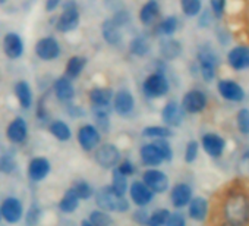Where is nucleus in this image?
<instances>
[{"label":"nucleus","mask_w":249,"mask_h":226,"mask_svg":"<svg viewBox=\"0 0 249 226\" xmlns=\"http://www.w3.org/2000/svg\"><path fill=\"white\" fill-rule=\"evenodd\" d=\"M15 95L22 109H30L33 104V91L27 81H18L15 84Z\"/></svg>","instance_id":"obj_27"},{"label":"nucleus","mask_w":249,"mask_h":226,"mask_svg":"<svg viewBox=\"0 0 249 226\" xmlns=\"http://www.w3.org/2000/svg\"><path fill=\"white\" fill-rule=\"evenodd\" d=\"M185 118V110L178 101H169L163 110H161V119L166 127L173 128V127H180Z\"/></svg>","instance_id":"obj_11"},{"label":"nucleus","mask_w":249,"mask_h":226,"mask_svg":"<svg viewBox=\"0 0 249 226\" xmlns=\"http://www.w3.org/2000/svg\"><path fill=\"white\" fill-rule=\"evenodd\" d=\"M34 50H36L37 57H40L41 60H54L60 55V44L54 37L49 36V37L40 38Z\"/></svg>","instance_id":"obj_8"},{"label":"nucleus","mask_w":249,"mask_h":226,"mask_svg":"<svg viewBox=\"0 0 249 226\" xmlns=\"http://www.w3.org/2000/svg\"><path fill=\"white\" fill-rule=\"evenodd\" d=\"M95 201L97 206L107 211H128L129 203L123 195H117L111 187H103L95 192Z\"/></svg>","instance_id":"obj_2"},{"label":"nucleus","mask_w":249,"mask_h":226,"mask_svg":"<svg viewBox=\"0 0 249 226\" xmlns=\"http://www.w3.org/2000/svg\"><path fill=\"white\" fill-rule=\"evenodd\" d=\"M180 9L183 15L194 18L198 17L199 12L202 11V3L201 0H180Z\"/></svg>","instance_id":"obj_37"},{"label":"nucleus","mask_w":249,"mask_h":226,"mask_svg":"<svg viewBox=\"0 0 249 226\" xmlns=\"http://www.w3.org/2000/svg\"><path fill=\"white\" fill-rule=\"evenodd\" d=\"M243 160L249 165V151H246V153L243 154Z\"/></svg>","instance_id":"obj_54"},{"label":"nucleus","mask_w":249,"mask_h":226,"mask_svg":"<svg viewBox=\"0 0 249 226\" xmlns=\"http://www.w3.org/2000/svg\"><path fill=\"white\" fill-rule=\"evenodd\" d=\"M178 27H179V21L176 17H166L157 24L156 33L159 36H163V37H170L176 33Z\"/></svg>","instance_id":"obj_30"},{"label":"nucleus","mask_w":249,"mask_h":226,"mask_svg":"<svg viewBox=\"0 0 249 226\" xmlns=\"http://www.w3.org/2000/svg\"><path fill=\"white\" fill-rule=\"evenodd\" d=\"M170 211L167 208H160L156 210L150 217H148V223L147 226H166L167 220H169Z\"/></svg>","instance_id":"obj_40"},{"label":"nucleus","mask_w":249,"mask_h":226,"mask_svg":"<svg viewBox=\"0 0 249 226\" xmlns=\"http://www.w3.org/2000/svg\"><path fill=\"white\" fill-rule=\"evenodd\" d=\"M182 53V46L178 40H163L160 43V55L167 59V60H173L176 57H179V55Z\"/></svg>","instance_id":"obj_29"},{"label":"nucleus","mask_w":249,"mask_h":226,"mask_svg":"<svg viewBox=\"0 0 249 226\" xmlns=\"http://www.w3.org/2000/svg\"><path fill=\"white\" fill-rule=\"evenodd\" d=\"M15 160L11 157V156H8V154H5V156H0V172H3V173H11V172H14V169H15Z\"/></svg>","instance_id":"obj_44"},{"label":"nucleus","mask_w":249,"mask_h":226,"mask_svg":"<svg viewBox=\"0 0 249 226\" xmlns=\"http://www.w3.org/2000/svg\"><path fill=\"white\" fill-rule=\"evenodd\" d=\"M131 198L138 207H144L151 203V200L154 198V192L144 182L137 181L131 185Z\"/></svg>","instance_id":"obj_21"},{"label":"nucleus","mask_w":249,"mask_h":226,"mask_svg":"<svg viewBox=\"0 0 249 226\" xmlns=\"http://www.w3.org/2000/svg\"><path fill=\"white\" fill-rule=\"evenodd\" d=\"M198 153H199V143L192 140L186 144V149H185V162L186 163H194L198 157Z\"/></svg>","instance_id":"obj_43"},{"label":"nucleus","mask_w":249,"mask_h":226,"mask_svg":"<svg viewBox=\"0 0 249 226\" xmlns=\"http://www.w3.org/2000/svg\"><path fill=\"white\" fill-rule=\"evenodd\" d=\"M142 135L145 138H153V140H167L173 137V131L169 127H147L142 131Z\"/></svg>","instance_id":"obj_34"},{"label":"nucleus","mask_w":249,"mask_h":226,"mask_svg":"<svg viewBox=\"0 0 249 226\" xmlns=\"http://www.w3.org/2000/svg\"><path fill=\"white\" fill-rule=\"evenodd\" d=\"M169 81L166 78V75L163 72H154L151 75H148L142 84V90L145 93L147 97L150 98H159L163 97L169 93Z\"/></svg>","instance_id":"obj_3"},{"label":"nucleus","mask_w":249,"mask_h":226,"mask_svg":"<svg viewBox=\"0 0 249 226\" xmlns=\"http://www.w3.org/2000/svg\"><path fill=\"white\" fill-rule=\"evenodd\" d=\"M101 141L100 131L94 125H84L78 131V143L85 151H91L98 147Z\"/></svg>","instance_id":"obj_13"},{"label":"nucleus","mask_w":249,"mask_h":226,"mask_svg":"<svg viewBox=\"0 0 249 226\" xmlns=\"http://www.w3.org/2000/svg\"><path fill=\"white\" fill-rule=\"evenodd\" d=\"M113 98V91L110 88L97 87L89 91V101L92 106H110Z\"/></svg>","instance_id":"obj_28"},{"label":"nucleus","mask_w":249,"mask_h":226,"mask_svg":"<svg viewBox=\"0 0 249 226\" xmlns=\"http://www.w3.org/2000/svg\"><path fill=\"white\" fill-rule=\"evenodd\" d=\"M3 52L9 59H19L24 55V41L19 34L8 33L3 37Z\"/></svg>","instance_id":"obj_16"},{"label":"nucleus","mask_w":249,"mask_h":226,"mask_svg":"<svg viewBox=\"0 0 249 226\" xmlns=\"http://www.w3.org/2000/svg\"><path fill=\"white\" fill-rule=\"evenodd\" d=\"M92 226H114V222L113 219L104 213V211H100V210H95L89 214V220H88Z\"/></svg>","instance_id":"obj_39"},{"label":"nucleus","mask_w":249,"mask_h":226,"mask_svg":"<svg viewBox=\"0 0 249 226\" xmlns=\"http://www.w3.org/2000/svg\"><path fill=\"white\" fill-rule=\"evenodd\" d=\"M249 191L243 185H230L220 201V216L223 222L248 225Z\"/></svg>","instance_id":"obj_1"},{"label":"nucleus","mask_w":249,"mask_h":226,"mask_svg":"<svg viewBox=\"0 0 249 226\" xmlns=\"http://www.w3.org/2000/svg\"><path fill=\"white\" fill-rule=\"evenodd\" d=\"M166 226H186V219H185V216L180 211L170 213Z\"/></svg>","instance_id":"obj_45"},{"label":"nucleus","mask_w":249,"mask_h":226,"mask_svg":"<svg viewBox=\"0 0 249 226\" xmlns=\"http://www.w3.org/2000/svg\"><path fill=\"white\" fill-rule=\"evenodd\" d=\"M199 14H201V17H199L198 24H199L201 27H208V25L211 24V14H213V12H210V11H201Z\"/></svg>","instance_id":"obj_50"},{"label":"nucleus","mask_w":249,"mask_h":226,"mask_svg":"<svg viewBox=\"0 0 249 226\" xmlns=\"http://www.w3.org/2000/svg\"><path fill=\"white\" fill-rule=\"evenodd\" d=\"M117 170H119L120 173H123L124 176H129V175H134L135 168H134V165H132L129 160H123V162L119 165Z\"/></svg>","instance_id":"obj_49"},{"label":"nucleus","mask_w":249,"mask_h":226,"mask_svg":"<svg viewBox=\"0 0 249 226\" xmlns=\"http://www.w3.org/2000/svg\"><path fill=\"white\" fill-rule=\"evenodd\" d=\"M236 125H237V131L242 135H249V109L243 107L237 112L236 115Z\"/></svg>","instance_id":"obj_38"},{"label":"nucleus","mask_w":249,"mask_h":226,"mask_svg":"<svg viewBox=\"0 0 249 226\" xmlns=\"http://www.w3.org/2000/svg\"><path fill=\"white\" fill-rule=\"evenodd\" d=\"M119 28H122L123 25H126L129 22V14L126 11H119L113 15V18H110Z\"/></svg>","instance_id":"obj_47"},{"label":"nucleus","mask_w":249,"mask_h":226,"mask_svg":"<svg viewBox=\"0 0 249 226\" xmlns=\"http://www.w3.org/2000/svg\"><path fill=\"white\" fill-rule=\"evenodd\" d=\"M202 150L213 159H220L226 150V140L215 132H207L201 138Z\"/></svg>","instance_id":"obj_7"},{"label":"nucleus","mask_w":249,"mask_h":226,"mask_svg":"<svg viewBox=\"0 0 249 226\" xmlns=\"http://www.w3.org/2000/svg\"><path fill=\"white\" fill-rule=\"evenodd\" d=\"M217 91L224 100L231 103H240L245 98V90L242 85L231 79H220L217 84Z\"/></svg>","instance_id":"obj_9"},{"label":"nucleus","mask_w":249,"mask_h":226,"mask_svg":"<svg viewBox=\"0 0 249 226\" xmlns=\"http://www.w3.org/2000/svg\"><path fill=\"white\" fill-rule=\"evenodd\" d=\"M0 219H2V214H0Z\"/></svg>","instance_id":"obj_58"},{"label":"nucleus","mask_w":249,"mask_h":226,"mask_svg":"<svg viewBox=\"0 0 249 226\" xmlns=\"http://www.w3.org/2000/svg\"><path fill=\"white\" fill-rule=\"evenodd\" d=\"M217 226H246V225H239V223H233V222H220Z\"/></svg>","instance_id":"obj_53"},{"label":"nucleus","mask_w":249,"mask_h":226,"mask_svg":"<svg viewBox=\"0 0 249 226\" xmlns=\"http://www.w3.org/2000/svg\"><path fill=\"white\" fill-rule=\"evenodd\" d=\"M85 63L87 60L81 56H72L68 63H66V69H65V74H66V78L69 79H75L81 75V72L84 71L85 68Z\"/></svg>","instance_id":"obj_31"},{"label":"nucleus","mask_w":249,"mask_h":226,"mask_svg":"<svg viewBox=\"0 0 249 226\" xmlns=\"http://www.w3.org/2000/svg\"><path fill=\"white\" fill-rule=\"evenodd\" d=\"M101 36L104 38V41L110 46H119L122 43V33L120 28L111 21V19H106L101 25Z\"/></svg>","instance_id":"obj_25"},{"label":"nucleus","mask_w":249,"mask_h":226,"mask_svg":"<svg viewBox=\"0 0 249 226\" xmlns=\"http://www.w3.org/2000/svg\"><path fill=\"white\" fill-rule=\"evenodd\" d=\"M27 222H28L30 226H33V225H36L38 222V208L37 207H33L30 210V213L27 216Z\"/></svg>","instance_id":"obj_51"},{"label":"nucleus","mask_w":249,"mask_h":226,"mask_svg":"<svg viewBox=\"0 0 249 226\" xmlns=\"http://www.w3.org/2000/svg\"><path fill=\"white\" fill-rule=\"evenodd\" d=\"M208 104V98L207 94L201 90H191L188 91L183 98H182V109L185 110V113H191V115H195V113H201L205 110Z\"/></svg>","instance_id":"obj_6"},{"label":"nucleus","mask_w":249,"mask_h":226,"mask_svg":"<svg viewBox=\"0 0 249 226\" xmlns=\"http://www.w3.org/2000/svg\"><path fill=\"white\" fill-rule=\"evenodd\" d=\"M144 184L154 192V194H161L166 192L169 188V178L164 172L159 169H148L144 176H142Z\"/></svg>","instance_id":"obj_10"},{"label":"nucleus","mask_w":249,"mask_h":226,"mask_svg":"<svg viewBox=\"0 0 249 226\" xmlns=\"http://www.w3.org/2000/svg\"><path fill=\"white\" fill-rule=\"evenodd\" d=\"M119 160H120V153L117 147L113 144H104L98 147L95 151V162L104 169L114 168L119 163Z\"/></svg>","instance_id":"obj_12"},{"label":"nucleus","mask_w":249,"mask_h":226,"mask_svg":"<svg viewBox=\"0 0 249 226\" xmlns=\"http://www.w3.org/2000/svg\"><path fill=\"white\" fill-rule=\"evenodd\" d=\"M111 189L117 194V195H124L128 189V181H126V176L123 173H120L117 169L113 170V175H111Z\"/></svg>","instance_id":"obj_36"},{"label":"nucleus","mask_w":249,"mask_h":226,"mask_svg":"<svg viewBox=\"0 0 249 226\" xmlns=\"http://www.w3.org/2000/svg\"><path fill=\"white\" fill-rule=\"evenodd\" d=\"M188 207V214L192 220L195 222H204L208 217L210 213V203L204 197H192L189 201Z\"/></svg>","instance_id":"obj_19"},{"label":"nucleus","mask_w":249,"mask_h":226,"mask_svg":"<svg viewBox=\"0 0 249 226\" xmlns=\"http://www.w3.org/2000/svg\"><path fill=\"white\" fill-rule=\"evenodd\" d=\"M140 156H141V160H142L144 165L153 166V168H156V166H159V165H161L164 162L160 151H159V149L154 146V143L142 146L141 151H140Z\"/></svg>","instance_id":"obj_26"},{"label":"nucleus","mask_w":249,"mask_h":226,"mask_svg":"<svg viewBox=\"0 0 249 226\" xmlns=\"http://www.w3.org/2000/svg\"><path fill=\"white\" fill-rule=\"evenodd\" d=\"M79 206V198L78 195L75 194V191L71 188L65 192L62 201L59 203V208L63 211V213H73Z\"/></svg>","instance_id":"obj_33"},{"label":"nucleus","mask_w":249,"mask_h":226,"mask_svg":"<svg viewBox=\"0 0 249 226\" xmlns=\"http://www.w3.org/2000/svg\"><path fill=\"white\" fill-rule=\"evenodd\" d=\"M60 3H62V0H46L44 8H46L47 12H53L60 6Z\"/></svg>","instance_id":"obj_52"},{"label":"nucleus","mask_w":249,"mask_h":226,"mask_svg":"<svg viewBox=\"0 0 249 226\" xmlns=\"http://www.w3.org/2000/svg\"><path fill=\"white\" fill-rule=\"evenodd\" d=\"M81 226H92V225H91V223H89L88 220H84V222L81 223Z\"/></svg>","instance_id":"obj_55"},{"label":"nucleus","mask_w":249,"mask_h":226,"mask_svg":"<svg viewBox=\"0 0 249 226\" xmlns=\"http://www.w3.org/2000/svg\"><path fill=\"white\" fill-rule=\"evenodd\" d=\"M50 172V163L46 157H34L28 166V175L33 181L44 179Z\"/></svg>","instance_id":"obj_24"},{"label":"nucleus","mask_w":249,"mask_h":226,"mask_svg":"<svg viewBox=\"0 0 249 226\" xmlns=\"http://www.w3.org/2000/svg\"><path fill=\"white\" fill-rule=\"evenodd\" d=\"M52 135L59 140V141H68L71 137H72V132H71V128L68 127L66 122L63 121H53L49 127Z\"/></svg>","instance_id":"obj_32"},{"label":"nucleus","mask_w":249,"mask_h":226,"mask_svg":"<svg viewBox=\"0 0 249 226\" xmlns=\"http://www.w3.org/2000/svg\"><path fill=\"white\" fill-rule=\"evenodd\" d=\"M53 91L60 101H69L75 95V88L72 85V81L66 76H60L53 84Z\"/></svg>","instance_id":"obj_23"},{"label":"nucleus","mask_w":249,"mask_h":226,"mask_svg":"<svg viewBox=\"0 0 249 226\" xmlns=\"http://www.w3.org/2000/svg\"><path fill=\"white\" fill-rule=\"evenodd\" d=\"M160 15V5L157 0H148L140 9V22L145 27L153 25Z\"/></svg>","instance_id":"obj_22"},{"label":"nucleus","mask_w":249,"mask_h":226,"mask_svg":"<svg viewBox=\"0 0 249 226\" xmlns=\"http://www.w3.org/2000/svg\"><path fill=\"white\" fill-rule=\"evenodd\" d=\"M210 6H211V12L217 18H221L226 9V0H210Z\"/></svg>","instance_id":"obj_46"},{"label":"nucleus","mask_w":249,"mask_h":226,"mask_svg":"<svg viewBox=\"0 0 249 226\" xmlns=\"http://www.w3.org/2000/svg\"><path fill=\"white\" fill-rule=\"evenodd\" d=\"M79 25V11L73 2H66L62 14L56 21V30L59 33H71Z\"/></svg>","instance_id":"obj_5"},{"label":"nucleus","mask_w":249,"mask_h":226,"mask_svg":"<svg viewBox=\"0 0 249 226\" xmlns=\"http://www.w3.org/2000/svg\"><path fill=\"white\" fill-rule=\"evenodd\" d=\"M8 2V0H0V5H5Z\"/></svg>","instance_id":"obj_56"},{"label":"nucleus","mask_w":249,"mask_h":226,"mask_svg":"<svg viewBox=\"0 0 249 226\" xmlns=\"http://www.w3.org/2000/svg\"><path fill=\"white\" fill-rule=\"evenodd\" d=\"M198 63L199 72L205 82H211L215 78V69L218 63V57L215 56L214 50L208 46H204L198 52Z\"/></svg>","instance_id":"obj_4"},{"label":"nucleus","mask_w":249,"mask_h":226,"mask_svg":"<svg viewBox=\"0 0 249 226\" xmlns=\"http://www.w3.org/2000/svg\"><path fill=\"white\" fill-rule=\"evenodd\" d=\"M28 135V125L25 122V119L22 118H15L6 130V137L11 143L14 144H19L24 143L25 138Z\"/></svg>","instance_id":"obj_20"},{"label":"nucleus","mask_w":249,"mask_h":226,"mask_svg":"<svg viewBox=\"0 0 249 226\" xmlns=\"http://www.w3.org/2000/svg\"><path fill=\"white\" fill-rule=\"evenodd\" d=\"M129 50H131V53H134L135 56L144 57V56H147L148 52H150V43H148V40H147L145 37H142V36L135 37V38L131 41V44H129Z\"/></svg>","instance_id":"obj_35"},{"label":"nucleus","mask_w":249,"mask_h":226,"mask_svg":"<svg viewBox=\"0 0 249 226\" xmlns=\"http://www.w3.org/2000/svg\"><path fill=\"white\" fill-rule=\"evenodd\" d=\"M192 197H194L192 188L185 182L176 184L172 188V192H170V201H172L173 207H176V208L186 207L189 204V201L192 200Z\"/></svg>","instance_id":"obj_17"},{"label":"nucleus","mask_w":249,"mask_h":226,"mask_svg":"<svg viewBox=\"0 0 249 226\" xmlns=\"http://www.w3.org/2000/svg\"><path fill=\"white\" fill-rule=\"evenodd\" d=\"M148 217H150V214H148L147 210L142 208V207H140V208L134 213V220H135L137 223H140V225H147V223H148Z\"/></svg>","instance_id":"obj_48"},{"label":"nucleus","mask_w":249,"mask_h":226,"mask_svg":"<svg viewBox=\"0 0 249 226\" xmlns=\"http://www.w3.org/2000/svg\"><path fill=\"white\" fill-rule=\"evenodd\" d=\"M154 146L159 149L164 162H170L173 159V150L167 140H154Z\"/></svg>","instance_id":"obj_41"},{"label":"nucleus","mask_w":249,"mask_h":226,"mask_svg":"<svg viewBox=\"0 0 249 226\" xmlns=\"http://www.w3.org/2000/svg\"><path fill=\"white\" fill-rule=\"evenodd\" d=\"M72 189L75 191V194L78 195L79 200H88V198L94 194V191H92V188L89 187V184H87V182H84V181L76 182V184L72 187Z\"/></svg>","instance_id":"obj_42"},{"label":"nucleus","mask_w":249,"mask_h":226,"mask_svg":"<svg viewBox=\"0 0 249 226\" xmlns=\"http://www.w3.org/2000/svg\"><path fill=\"white\" fill-rule=\"evenodd\" d=\"M22 204L18 198L9 197L2 203V207H0V214L2 217L9 222V223H18L22 219Z\"/></svg>","instance_id":"obj_15"},{"label":"nucleus","mask_w":249,"mask_h":226,"mask_svg":"<svg viewBox=\"0 0 249 226\" xmlns=\"http://www.w3.org/2000/svg\"><path fill=\"white\" fill-rule=\"evenodd\" d=\"M135 107V98L134 95L126 91V90H120L113 100V109L119 113L120 116H128L129 113H132Z\"/></svg>","instance_id":"obj_18"},{"label":"nucleus","mask_w":249,"mask_h":226,"mask_svg":"<svg viewBox=\"0 0 249 226\" xmlns=\"http://www.w3.org/2000/svg\"><path fill=\"white\" fill-rule=\"evenodd\" d=\"M248 225H249V213H248Z\"/></svg>","instance_id":"obj_57"},{"label":"nucleus","mask_w":249,"mask_h":226,"mask_svg":"<svg viewBox=\"0 0 249 226\" xmlns=\"http://www.w3.org/2000/svg\"><path fill=\"white\" fill-rule=\"evenodd\" d=\"M227 63L233 71L249 69V47L236 46L227 53Z\"/></svg>","instance_id":"obj_14"}]
</instances>
